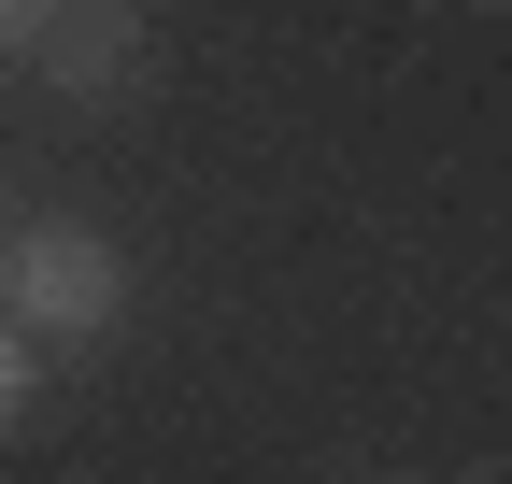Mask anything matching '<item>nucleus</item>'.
Wrapping results in <instances>:
<instances>
[{
	"mask_svg": "<svg viewBox=\"0 0 512 484\" xmlns=\"http://www.w3.org/2000/svg\"><path fill=\"white\" fill-rule=\"evenodd\" d=\"M29 72H43V100L114 114V100L157 86V15H143V0H57V15L29 29Z\"/></svg>",
	"mask_w": 512,
	"mask_h": 484,
	"instance_id": "2",
	"label": "nucleus"
},
{
	"mask_svg": "<svg viewBox=\"0 0 512 484\" xmlns=\"http://www.w3.org/2000/svg\"><path fill=\"white\" fill-rule=\"evenodd\" d=\"M0 228H15V214H0Z\"/></svg>",
	"mask_w": 512,
	"mask_h": 484,
	"instance_id": "6",
	"label": "nucleus"
},
{
	"mask_svg": "<svg viewBox=\"0 0 512 484\" xmlns=\"http://www.w3.org/2000/svg\"><path fill=\"white\" fill-rule=\"evenodd\" d=\"M29 399H43V342H29L15 314H0V442L29 428Z\"/></svg>",
	"mask_w": 512,
	"mask_h": 484,
	"instance_id": "3",
	"label": "nucleus"
},
{
	"mask_svg": "<svg viewBox=\"0 0 512 484\" xmlns=\"http://www.w3.org/2000/svg\"><path fill=\"white\" fill-rule=\"evenodd\" d=\"M470 15H498V0H470Z\"/></svg>",
	"mask_w": 512,
	"mask_h": 484,
	"instance_id": "5",
	"label": "nucleus"
},
{
	"mask_svg": "<svg viewBox=\"0 0 512 484\" xmlns=\"http://www.w3.org/2000/svg\"><path fill=\"white\" fill-rule=\"evenodd\" d=\"M57 15V0H0V57H29V29Z\"/></svg>",
	"mask_w": 512,
	"mask_h": 484,
	"instance_id": "4",
	"label": "nucleus"
},
{
	"mask_svg": "<svg viewBox=\"0 0 512 484\" xmlns=\"http://www.w3.org/2000/svg\"><path fill=\"white\" fill-rule=\"evenodd\" d=\"M0 314H15L43 356L57 342H114L128 328V242L100 214H15L0 228Z\"/></svg>",
	"mask_w": 512,
	"mask_h": 484,
	"instance_id": "1",
	"label": "nucleus"
}]
</instances>
